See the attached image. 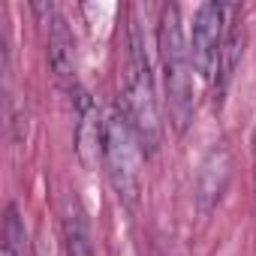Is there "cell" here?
<instances>
[{"instance_id":"1","label":"cell","mask_w":256,"mask_h":256,"mask_svg":"<svg viewBox=\"0 0 256 256\" xmlns=\"http://www.w3.org/2000/svg\"><path fill=\"white\" fill-rule=\"evenodd\" d=\"M124 114L130 118V126L145 151V157H154L163 142V124H160V106L154 94L151 66L145 58V40L136 18V10L130 12L126 24V58H124Z\"/></svg>"},{"instance_id":"2","label":"cell","mask_w":256,"mask_h":256,"mask_svg":"<svg viewBox=\"0 0 256 256\" xmlns=\"http://www.w3.org/2000/svg\"><path fill=\"white\" fill-rule=\"evenodd\" d=\"M157 52L163 64V84H166V108H169V124L181 136L190 120H193V60H190V46L184 40L181 28V10L175 4L160 10V24H157Z\"/></svg>"},{"instance_id":"3","label":"cell","mask_w":256,"mask_h":256,"mask_svg":"<svg viewBox=\"0 0 256 256\" xmlns=\"http://www.w3.org/2000/svg\"><path fill=\"white\" fill-rule=\"evenodd\" d=\"M142 157L145 151L130 126V118L124 108L112 106L102 118V166L112 190L130 208H136L142 193Z\"/></svg>"},{"instance_id":"4","label":"cell","mask_w":256,"mask_h":256,"mask_svg":"<svg viewBox=\"0 0 256 256\" xmlns=\"http://www.w3.org/2000/svg\"><path fill=\"white\" fill-rule=\"evenodd\" d=\"M226 4H202L193 16V34H190V60L196 72L211 82L220 60L223 30H226Z\"/></svg>"},{"instance_id":"5","label":"cell","mask_w":256,"mask_h":256,"mask_svg":"<svg viewBox=\"0 0 256 256\" xmlns=\"http://www.w3.org/2000/svg\"><path fill=\"white\" fill-rule=\"evenodd\" d=\"M244 54V12L241 6L229 4L226 10V30H223V46H220V60H217V72H214V102H223V94L232 84V76L241 64Z\"/></svg>"},{"instance_id":"6","label":"cell","mask_w":256,"mask_h":256,"mask_svg":"<svg viewBox=\"0 0 256 256\" xmlns=\"http://www.w3.org/2000/svg\"><path fill=\"white\" fill-rule=\"evenodd\" d=\"M46 24H48V64H52L58 82L66 90H72L76 88V42L66 28V18L52 10Z\"/></svg>"},{"instance_id":"7","label":"cell","mask_w":256,"mask_h":256,"mask_svg":"<svg viewBox=\"0 0 256 256\" xmlns=\"http://www.w3.org/2000/svg\"><path fill=\"white\" fill-rule=\"evenodd\" d=\"M226 181H229V154L226 148H214L205 157L199 178H196V202L202 211H211L217 205V199L226 190Z\"/></svg>"},{"instance_id":"8","label":"cell","mask_w":256,"mask_h":256,"mask_svg":"<svg viewBox=\"0 0 256 256\" xmlns=\"http://www.w3.org/2000/svg\"><path fill=\"white\" fill-rule=\"evenodd\" d=\"M64 253L66 256H94L88 214L76 196H70L66 208H64Z\"/></svg>"},{"instance_id":"9","label":"cell","mask_w":256,"mask_h":256,"mask_svg":"<svg viewBox=\"0 0 256 256\" xmlns=\"http://www.w3.org/2000/svg\"><path fill=\"white\" fill-rule=\"evenodd\" d=\"M0 256H28V232L18 217L16 205H6L4 217V244H0Z\"/></svg>"},{"instance_id":"10","label":"cell","mask_w":256,"mask_h":256,"mask_svg":"<svg viewBox=\"0 0 256 256\" xmlns=\"http://www.w3.org/2000/svg\"><path fill=\"white\" fill-rule=\"evenodd\" d=\"M253 181H256V133H253Z\"/></svg>"}]
</instances>
